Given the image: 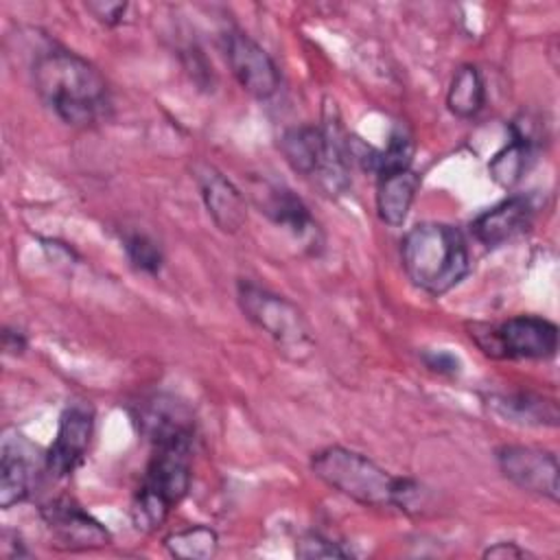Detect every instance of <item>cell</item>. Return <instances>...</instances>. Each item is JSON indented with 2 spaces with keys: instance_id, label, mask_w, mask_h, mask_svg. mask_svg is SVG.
<instances>
[{
  "instance_id": "1",
  "label": "cell",
  "mask_w": 560,
  "mask_h": 560,
  "mask_svg": "<svg viewBox=\"0 0 560 560\" xmlns=\"http://www.w3.org/2000/svg\"><path fill=\"white\" fill-rule=\"evenodd\" d=\"M142 431L153 451L131 503V518L138 529L153 532L188 494L195 427L188 409H168L153 416Z\"/></svg>"
},
{
  "instance_id": "2",
  "label": "cell",
  "mask_w": 560,
  "mask_h": 560,
  "mask_svg": "<svg viewBox=\"0 0 560 560\" xmlns=\"http://www.w3.org/2000/svg\"><path fill=\"white\" fill-rule=\"evenodd\" d=\"M39 98L70 127H92L109 116L112 96L105 77L77 52L52 48L33 63Z\"/></svg>"
},
{
  "instance_id": "3",
  "label": "cell",
  "mask_w": 560,
  "mask_h": 560,
  "mask_svg": "<svg viewBox=\"0 0 560 560\" xmlns=\"http://www.w3.org/2000/svg\"><path fill=\"white\" fill-rule=\"evenodd\" d=\"M313 475L339 494L365 508H396L418 512L424 505V488L402 475H392L368 455L346 448L326 446L311 457Z\"/></svg>"
},
{
  "instance_id": "4",
  "label": "cell",
  "mask_w": 560,
  "mask_h": 560,
  "mask_svg": "<svg viewBox=\"0 0 560 560\" xmlns=\"http://www.w3.org/2000/svg\"><path fill=\"white\" fill-rule=\"evenodd\" d=\"M402 269L424 293L440 298L470 273L468 243L455 225L440 221L416 223L400 243Z\"/></svg>"
},
{
  "instance_id": "5",
  "label": "cell",
  "mask_w": 560,
  "mask_h": 560,
  "mask_svg": "<svg viewBox=\"0 0 560 560\" xmlns=\"http://www.w3.org/2000/svg\"><path fill=\"white\" fill-rule=\"evenodd\" d=\"M236 300L243 315L265 332L273 346L291 361H306L315 350V339L304 313L289 298L265 289L252 280H241Z\"/></svg>"
},
{
  "instance_id": "6",
  "label": "cell",
  "mask_w": 560,
  "mask_h": 560,
  "mask_svg": "<svg viewBox=\"0 0 560 560\" xmlns=\"http://www.w3.org/2000/svg\"><path fill=\"white\" fill-rule=\"evenodd\" d=\"M470 339L492 359H532L556 357L558 326L538 315H514L497 326H470Z\"/></svg>"
},
{
  "instance_id": "7",
  "label": "cell",
  "mask_w": 560,
  "mask_h": 560,
  "mask_svg": "<svg viewBox=\"0 0 560 560\" xmlns=\"http://www.w3.org/2000/svg\"><path fill=\"white\" fill-rule=\"evenodd\" d=\"M39 516L52 536V545L66 551H90L112 542L107 527L70 497H55L39 508Z\"/></svg>"
},
{
  "instance_id": "8",
  "label": "cell",
  "mask_w": 560,
  "mask_h": 560,
  "mask_svg": "<svg viewBox=\"0 0 560 560\" xmlns=\"http://www.w3.org/2000/svg\"><path fill=\"white\" fill-rule=\"evenodd\" d=\"M494 457L503 477L516 488L545 497L553 503L558 501L560 468L558 457L551 451L525 444H503L497 448Z\"/></svg>"
},
{
  "instance_id": "9",
  "label": "cell",
  "mask_w": 560,
  "mask_h": 560,
  "mask_svg": "<svg viewBox=\"0 0 560 560\" xmlns=\"http://www.w3.org/2000/svg\"><path fill=\"white\" fill-rule=\"evenodd\" d=\"M223 55L245 92L256 98H271L280 88V70L271 55L247 33L228 31L223 33Z\"/></svg>"
},
{
  "instance_id": "10",
  "label": "cell",
  "mask_w": 560,
  "mask_h": 560,
  "mask_svg": "<svg viewBox=\"0 0 560 560\" xmlns=\"http://www.w3.org/2000/svg\"><path fill=\"white\" fill-rule=\"evenodd\" d=\"M94 435V413L85 405H70L61 411L55 440L44 455V468L55 479L70 477L85 459Z\"/></svg>"
},
{
  "instance_id": "11",
  "label": "cell",
  "mask_w": 560,
  "mask_h": 560,
  "mask_svg": "<svg viewBox=\"0 0 560 560\" xmlns=\"http://www.w3.org/2000/svg\"><path fill=\"white\" fill-rule=\"evenodd\" d=\"M37 448L15 429H7L0 446V508L26 501L37 486Z\"/></svg>"
},
{
  "instance_id": "12",
  "label": "cell",
  "mask_w": 560,
  "mask_h": 560,
  "mask_svg": "<svg viewBox=\"0 0 560 560\" xmlns=\"http://www.w3.org/2000/svg\"><path fill=\"white\" fill-rule=\"evenodd\" d=\"M260 212H265L276 225L284 228L293 238H298L311 252L322 247V230L311 214L308 206L287 186L282 184H262L254 192Z\"/></svg>"
},
{
  "instance_id": "13",
  "label": "cell",
  "mask_w": 560,
  "mask_h": 560,
  "mask_svg": "<svg viewBox=\"0 0 560 560\" xmlns=\"http://www.w3.org/2000/svg\"><path fill=\"white\" fill-rule=\"evenodd\" d=\"M192 175L214 225L225 234L238 232L247 221V208L241 190L219 168L206 162H197L192 166Z\"/></svg>"
},
{
  "instance_id": "14",
  "label": "cell",
  "mask_w": 560,
  "mask_h": 560,
  "mask_svg": "<svg viewBox=\"0 0 560 560\" xmlns=\"http://www.w3.org/2000/svg\"><path fill=\"white\" fill-rule=\"evenodd\" d=\"M534 201L527 195H510L483 210L470 223L472 236L486 247H499L523 234L534 221Z\"/></svg>"
},
{
  "instance_id": "15",
  "label": "cell",
  "mask_w": 560,
  "mask_h": 560,
  "mask_svg": "<svg viewBox=\"0 0 560 560\" xmlns=\"http://www.w3.org/2000/svg\"><path fill=\"white\" fill-rule=\"evenodd\" d=\"M540 138L534 131V122L529 116H518L510 122V142L499 149L488 162V173L492 182L505 190L514 188L525 171L529 168L536 147Z\"/></svg>"
},
{
  "instance_id": "16",
  "label": "cell",
  "mask_w": 560,
  "mask_h": 560,
  "mask_svg": "<svg viewBox=\"0 0 560 560\" xmlns=\"http://www.w3.org/2000/svg\"><path fill=\"white\" fill-rule=\"evenodd\" d=\"M278 149L287 164L304 175L317 179L326 166V136L319 125H298L280 136Z\"/></svg>"
},
{
  "instance_id": "17",
  "label": "cell",
  "mask_w": 560,
  "mask_h": 560,
  "mask_svg": "<svg viewBox=\"0 0 560 560\" xmlns=\"http://www.w3.org/2000/svg\"><path fill=\"white\" fill-rule=\"evenodd\" d=\"M420 188V175L413 168H402L376 177V212L392 228L402 225Z\"/></svg>"
},
{
  "instance_id": "18",
  "label": "cell",
  "mask_w": 560,
  "mask_h": 560,
  "mask_svg": "<svg viewBox=\"0 0 560 560\" xmlns=\"http://www.w3.org/2000/svg\"><path fill=\"white\" fill-rule=\"evenodd\" d=\"M486 105V81L481 70L472 63H464L455 70L448 92L446 107L457 118H475Z\"/></svg>"
},
{
  "instance_id": "19",
  "label": "cell",
  "mask_w": 560,
  "mask_h": 560,
  "mask_svg": "<svg viewBox=\"0 0 560 560\" xmlns=\"http://www.w3.org/2000/svg\"><path fill=\"white\" fill-rule=\"evenodd\" d=\"M492 407L508 418V422L534 424V427H556L558 424V405L553 400L518 392L508 396H497Z\"/></svg>"
},
{
  "instance_id": "20",
  "label": "cell",
  "mask_w": 560,
  "mask_h": 560,
  "mask_svg": "<svg viewBox=\"0 0 560 560\" xmlns=\"http://www.w3.org/2000/svg\"><path fill=\"white\" fill-rule=\"evenodd\" d=\"M171 556L184 560H210L219 551V536L208 525H190L164 538Z\"/></svg>"
},
{
  "instance_id": "21",
  "label": "cell",
  "mask_w": 560,
  "mask_h": 560,
  "mask_svg": "<svg viewBox=\"0 0 560 560\" xmlns=\"http://www.w3.org/2000/svg\"><path fill=\"white\" fill-rule=\"evenodd\" d=\"M122 247L125 254L129 258V262L149 276H158L162 271L164 265V254L160 249V245L144 232H129L122 238Z\"/></svg>"
},
{
  "instance_id": "22",
  "label": "cell",
  "mask_w": 560,
  "mask_h": 560,
  "mask_svg": "<svg viewBox=\"0 0 560 560\" xmlns=\"http://www.w3.org/2000/svg\"><path fill=\"white\" fill-rule=\"evenodd\" d=\"M295 556L304 560H317V558H350L352 553L343 549L339 542L326 538L324 534L308 532L298 540Z\"/></svg>"
},
{
  "instance_id": "23",
  "label": "cell",
  "mask_w": 560,
  "mask_h": 560,
  "mask_svg": "<svg viewBox=\"0 0 560 560\" xmlns=\"http://www.w3.org/2000/svg\"><path fill=\"white\" fill-rule=\"evenodd\" d=\"M127 2H109V0H98V2H88L85 9L105 26H116L122 22Z\"/></svg>"
},
{
  "instance_id": "24",
  "label": "cell",
  "mask_w": 560,
  "mask_h": 560,
  "mask_svg": "<svg viewBox=\"0 0 560 560\" xmlns=\"http://www.w3.org/2000/svg\"><path fill=\"white\" fill-rule=\"evenodd\" d=\"M422 361H424V365L431 372H438V374L453 376V374H457L462 370L459 359L453 352H448V350H429V352L422 354Z\"/></svg>"
},
{
  "instance_id": "25",
  "label": "cell",
  "mask_w": 560,
  "mask_h": 560,
  "mask_svg": "<svg viewBox=\"0 0 560 560\" xmlns=\"http://www.w3.org/2000/svg\"><path fill=\"white\" fill-rule=\"evenodd\" d=\"M26 346H28V339L20 328H13V326L2 328V348L7 354L18 357L26 350Z\"/></svg>"
},
{
  "instance_id": "26",
  "label": "cell",
  "mask_w": 560,
  "mask_h": 560,
  "mask_svg": "<svg viewBox=\"0 0 560 560\" xmlns=\"http://www.w3.org/2000/svg\"><path fill=\"white\" fill-rule=\"evenodd\" d=\"M525 556H529V551L518 547L516 542H494L483 551V558H497V560H516Z\"/></svg>"
}]
</instances>
